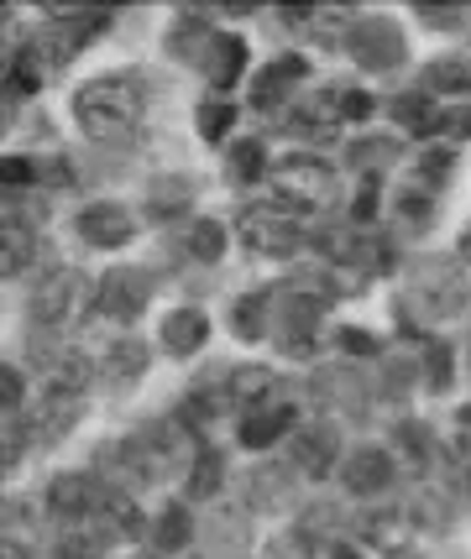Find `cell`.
<instances>
[{
  "instance_id": "2e32d148",
  "label": "cell",
  "mask_w": 471,
  "mask_h": 559,
  "mask_svg": "<svg viewBox=\"0 0 471 559\" xmlns=\"http://www.w3.org/2000/svg\"><path fill=\"white\" fill-rule=\"evenodd\" d=\"M189 534H195V523H189V508H168L163 518H157V528H152V549L174 555V549H184V544H189Z\"/></svg>"
},
{
  "instance_id": "7402d4cb",
  "label": "cell",
  "mask_w": 471,
  "mask_h": 559,
  "mask_svg": "<svg viewBox=\"0 0 471 559\" xmlns=\"http://www.w3.org/2000/svg\"><path fill=\"white\" fill-rule=\"evenodd\" d=\"M148 366V350L137 341H116L110 345V356H105V377H137Z\"/></svg>"
},
{
  "instance_id": "5bb4252c",
  "label": "cell",
  "mask_w": 471,
  "mask_h": 559,
  "mask_svg": "<svg viewBox=\"0 0 471 559\" xmlns=\"http://www.w3.org/2000/svg\"><path fill=\"white\" fill-rule=\"evenodd\" d=\"M95 518H99V528H105V534H121V538L142 534V512H137V502L121 497V491H105V497H99V508H95Z\"/></svg>"
},
{
  "instance_id": "83f0119b",
  "label": "cell",
  "mask_w": 471,
  "mask_h": 559,
  "mask_svg": "<svg viewBox=\"0 0 471 559\" xmlns=\"http://www.w3.org/2000/svg\"><path fill=\"white\" fill-rule=\"evenodd\" d=\"M199 126H204V136H221L225 126H231V105H215V99H210V105L199 110Z\"/></svg>"
},
{
  "instance_id": "e575fe53",
  "label": "cell",
  "mask_w": 471,
  "mask_h": 559,
  "mask_svg": "<svg viewBox=\"0 0 471 559\" xmlns=\"http://www.w3.org/2000/svg\"><path fill=\"white\" fill-rule=\"evenodd\" d=\"M467 251H471V230H467Z\"/></svg>"
},
{
  "instance_id": "836d02e7",
  "label": "cell",
  "mask_w": 471,
  "mask_h": 559,
  "mask_svg": "<svg viewBox=\"0 0 471 559\" xmlns=\"http://www.w3.org/2000/svg\"><path fill=\"white\" fill-rule=\"evenodd\" d=\"M131 559H152V555H131Z\"/></svg>"
},
{
  "instance_id": "7a4b0ae2",
  "label": "cell",
  "mask_w": 471,
  "mask_h": 559,
  "mask_svg": "<svg viewBox=\"0 0 471 559\" xmlns=\"http://www.w3.org/2000/svg\"><path fill=\"white\" fill-rule=\"evenodd\" d=\"M90 298H95V283H90L84 272H79V267H58L48 283L37 288V298H32V314L58 330V324H69V319L84 314V309H90Z\"/></svg>"
},
{
  "instance_id": "cb8c5ba5",
  "label": "cell",
  "mask_w": 471,
  "mask_h": 559,
  "mask_svg": "<svg viewBox=\"0 0 471 559\" xmlns=\"http://www.w3.org/2000/svg\"><path fill=\"white\" fill-rule=\"evenodd\" d=\"M52 559H99V538L95 534H63L52 544Z\"/></svg>"
},
{
  "instance_id": "9c48e42d",
  "label": "cell",
  "mask_w": 471,
  "mask_h": 559,
  "mask_svg": "<svg viewBox=\"0 0 471 559\" xmlns=\"http://www.w3.org/2000/svg\"><path fill=\"white\" fill-rule=\"evenodd\" d=\"M341 476H346V491H356V497H377V491H388V481H393V455L377 450V444L351 450L346 465H341Z\"/></svg>"
},
{
  "instance_id": "ba28073f",
  "label": "cell",
  "mask_w": 471,
  "mask_h": 559,
  "mask_svg": "<svg viewBox=\"0 0 471 559\" xmlns=\"http://www.w3.org/2000/svg\"><path fill=\"white\" fill-rule=\"evenodd\" d=\"M330 465H341V435L330 424H304L294 435V471L330 476Z\"/></svg>"
},
{
  "instance_id": "5b68a950",
  "label": "cell",
  "mask_w": 471,
  "mask_h": 559,
  "mask_svg": "<svg viewBox=\"0 0 471 559\" xmlns=\"http://www.w3.org/2000/svg\"><path fill=\"white\" fill-rule=\"evenodd\" d=\"M95 309L105 319H116V324H126V319H137L142 309H148V277L131 267H110L105 277H99L95 288Z\"/></svg>"
},
{
  "instance_id": "8992f818",
  "label": "cell",
  "mask_w": 471,
  "mask_h": 559,
  "mask_svg": "<svg viewBox=\"0 0 471 559\" xmlns=\"http://www.w3.org/2000/svg\"><path fill=\"white\" fill-rule=\"evenodd\" d=\"M242 236H247L251 251L289 257L298 246V225H294V215H278V210H247L242 215Z\"/></svg>"
},
{
  "instance_id": "9a60e30c",
  "label": "cell",
  "mask_w": 471,
  "mask_h": 559,
  "mask_svg": "<svg viewBox=\"0 0 471 559\" xmlns=\"http://www.w3.org/2000/svg\"><path fill=\"white\" fill-rule=\"evenodd\" d=\"M273 371H268V366H236V371H231V397H236V403H257V397H262V403H268V397H273Z\"/></svg>"
},
{
  "instance_id": "7c38bea8",
  "label": "cell",
  "mask_w": 471,
  "mask_h": 559,
  "mask_svg": "<svg viewBox=\"0 0 471 559\" xmlns=\"http://www.w3.org/2000/svg\"><path fill=\"white\" fill-rule=\"evenodd\" d=\"M79 414H84V392L79 388H48V397H43V408H37L32 424H37L43 435H63Z\"/></svg>"
},
{
  "instance_id": "30bf717a",
  "label": "cell",
  "mask_w": 471,
  "mask_h": 559,
  "mask_svg": "<svg viewBox=\"0 0 471 559\" xmlns=\"http://www.w3.org/2000/svg\"><path fill=\"white\" fill-rule=\"evenodd\" d=\"M99 497H105V491H99L95 476H84V471H63V476L48 481V512H58V518H84V512L99 508Z\"/></svg>"
},
{
  "instance_id": "d4e9b609",
  "label": "cell",
  "mask_w": 471,
  "mask_h": 559,
  "mask_svg": "<svg viewBox=\"0 0 471 559\" xmlns=\"http://www.w3.org/2000/svg\"><path fill=\"white\" fill-rule=\"evenodd\" d=\"M262 319H268L262 298H242V304H236V314H231V324H236L247 341H257V335H262Z\"/></svg>"
},
{
  "instance_id": "44dd1931",
  "label": "cell",
  "mask_w": 471,
  "mask_h": 559,
  "mask_svg": "<svg viewBox=\"0 0 471 559\" xmlns=\"http://www.w3.org/2000/svg\"><path fill=\"white\" fill-rule=\"evenodd\" d=\"M221 476H225V461H221V455H199V461H195V476H189V497H195V502L215 497V491H221Z\"/></svg>"
},
{
  "instance_id": "1f68e13d",
  "label": "cell",
  "mask_w": 471,
  "mask_h": 559,
  "mask_svg": "<svg viewBox=\"0 0 471 559\" xmlns=\"http://www.w3.org/2000/svg\"><path fill=\"white\" fill-rule=\"evenodd\" d=\"M5 559H26V544H11V538H5Z\"/></svg>"
},
{
  "instance_id": "d6a6232c",
  "label": "cell",
  "mask_w": 471,
  "mask_h": 559,
  "mask_svg": "<svg viewBox=\"0 0 471 559\" xmlns=\"http://www.w3.org/2000/svg\"><path fill=\"white\" fill-rule=\"evenodd\" d=\"M335 559H356V555H335Z\"/></svg>"
},
{
  "instance_id": "ffe728a7",
  "label": "cell",
  "mask_w": 471,
  "mask_h": 559,
  "mask_svg": "<svg viewBox=\"0 0 471 559\" xmlns=\"http://www.w3.org/2000/svg\"><path fill=\"white\" fill-rule=\"evenodd\" d=\"M225 246V230L215 225V219H195L189 225V257H199V262H215Z\"/></svg>"
},
{
  "instance_id": "4316f807",
  "label": "cell",
  "mask_w": 471,
  "mask_h": 559,
  "mask_svg": "<svg viewBox=\"0 0 471 559\" xmlns=\"http://www.w3.org/2000/svg\"><path fill=\"white\" fill-rule=\"evenodd\" d=\"M231 157H236L242 178H257V173H262V142H242L236 152H231Z\"/></svg>"
},
{
  "instance_id": "6da1fadb",
  "label": "cell",
  "mask_w": 471,
  "mask_h": 559,
  "mask_svg": "<svg viewBox=\"0 0 471 559\" xmlns=\"http://www.w3.org/2000/svg\"><path fill=\"white\" fill-rule=\"evenodd\" d=\"M148 110V79L142 73H99L90 84H79L74 95V116L79 126L99 136V142H116L131 126L142 121Z\"/></svg>"
},
{
  "instance_id": "4dcf8cb0",
  "label": "cell",
  "mask_w": 471,
  "mask_h": 559,
  "mask_svg": "<svg viewBox=\"0 0 471 559\" xmlns=\"http://www.w3.org/2000/svg\"><path fill=\"white\" fill-rule=\"evenodd\" d=\"M341 345H351V350H373V341H367L362 330H346V335H341Z\"/></svg>"
},
{
  "instance_id": "603a6c76",
  "label": "cell",
  "mask_w": 471,
  "mask_h": 559,
  "mask_svg": "<svg viewBox=\"0 0 471 559\" xmlns=\"http://www.w3.org/2000/svg\"><path fill=\"white\" fill-rule=\"evenodd\" d=\"M32 262V230L22 219H5V272H22Z\"/></svg>"
},
{
  "instance_id": "f546056e",
  "label": "cell",
  "mask_w": 471,
  "mask_h": 559,
  "mask_svg": "<svg viewBox=\"0 0 471 559\" xmlns=\"http://www.w3.org/2000/svg\"><path fill=\"white\" fill-rule=\"evenodd\" d=\"M26 173L32 168H26L22 157H16V163H5V183H26Z\"/></svg>"
},
{
  "instance_id": "d6986e66",
  "label": "cell",
  "mask_w": 471,
  "mask_h": 559,
  "mask_svg": "<svg viewBox=\"0 0 471 559\" xmlns=\"http://www.w3.org/2000/svg\"><path fill=\"white\" fill-rule=\"evenodd\" d=\"M242 58H247V48H242L236 37H221V43H215V52H210V79H215V90H225V84L242 73Z\"/></svg>"
},
{
  "instance_id": "52a82bcc",
  "label": "cell",
  "mask_w": 471,
  "mask_h": 559,
  "mask_svg": "<svg viewBox=\"0 0 471 559\" xmlns=\"http://www.w3.org/2000/svg\"><path fill=\"white\" fill-rule=\"evenodd\" d=\"M79 236L90 246H105V251H116L137 236V215L126 210V204H90L84 215H79Z\"/></svg>"
},
{
  "instance_id": "f1b7e54d",
  "label": "cell",
  "mask_w": 471,
  "mask_h": 559,
  "mask_svg": "<svg viewBox=\"0 0 471 559\" xmlns=\"http://www.w3.org/2000/svg\"><path fill=\"white\" fill-rule=\"evenodd\" d=\"M0 382H5V388H0V397H5V414H11V408L22 403V377H16V371L5 366V377H0Z\"/></svg>"
},
{
  "instance_id": "4fadbf2b",
  "label": "cell",
  "mask_w": 471,
  "mask_h": 559,
  "mask_svg": "<svg viewBox=\"0 0 471 559\" xmlns=\"http://www.w3.org/2000/svg\"><path fill=\"white\" fill-rule=\"evenodd\" d=\"M315 397H320L325 408H335V414H362V403H367L351 371H320L315 377Z\"/></svg>"
},
{
  "instance_id": "3957f363",
  "label": "cell",
  "mask_w": 471,
  "mask_h": 559,
  "mask_svg": "<svg viewBox=\"0 0 471 559\" xmlns=\"http://www.w3.org/2000/svg\"><path fill=\"white\" fill-rule=\"evenodd\" d=\"M278 194L294 210H320L335 199V173L325 168L320 157H283L278 163Z\"/></svg>"
},
{
  "instance_id": "e0dca14e",
  "label": "cell",
  "mask_w": 471,
  "mask_h": 559,
  "mask_svg": "<svg viewBox=\"0 0 471 559\" xmlns=\"http://www.w3.org/2000/svg\"><path fill=\"white\" fill-rule=\"evenodd\" d=\"M429 90H471V63L467 58H440L424 69V95Z\"/></svg>"
},
{
  "instance_id": "277c9868",
  "label": "cell",
  "mask_w": 471,
  "mask_h": 559,
  "mask_svg": "<svg viewBox=\"0 0 471 559\" xmlns=\"http://www.w3.org/2000/svg\"><path fill=\"white\" fill-rule=\"evenodd\" d=\"M346 48L362 69L382 73V69H393V63H403V32L393 22H382V16H367V22H356Z\"/></svg>"
},
{
  "instance_id": "8fae6325",
  "label": "cell",
  "mask_w": 471,
  "mask_h": 559,
  "mask_svg": "<svg viewBox=\"0 0 471 559\" xmlns=\"http://www.w3.org/2000/svg\"><path fill=\"white\" fill-rule=\"evenodd\" d=\"M163 341L174 356H195L199 345L210 341V319L199 314V309H174V314L163 319Z\"/></svg>"
},
{
  "instance_id": "484cf974",
  "label": "cell",
  "mask_w": 471,
  "mask_h": 559,
  "mask_svg": "<svg viewBox=\"0 0 471 559\" xmlns=\"http://www.w3.org/2000/svg\"><path fill=\"white\" fill-rule=\"evenodd\" d=\"M424 377H429V388H450V350L446 345H429V356H424Z\"/></svg>"
},
{
  "instance_id": "ac0fdd59",
  "label": "cell",
  "mask_w": 471,
  "mask_h": 559,
  "mask_svg": "<svg viewBox=\"0 0 471 559\" xmlns=\"http://www.w3.org/2000/svg\"><path fill=\"white\" fill-rule=\"evenodd\" d=\"M289 424H294V408H273V414H251V424L242 429V444H251V450H257V444H273V439L283 435V429H289Z\"/></svg>"
}]
</instances>
